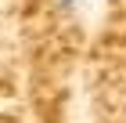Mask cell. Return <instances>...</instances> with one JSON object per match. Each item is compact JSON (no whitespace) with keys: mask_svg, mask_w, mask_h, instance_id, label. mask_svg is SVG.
I'll return each instance as SVG.
<instances>
[{"mask_svg":"<svg viewBox=\"0 0 126 123\" xmlns=\"http://www.w3.org/2000/svg\"><path fill=\"white\" fill-rule=\"evenodd\" d=\"M54 4H58L61 11H72V7H76V4H79V0H54Z\"/></svg>","mask_w":126,"mask_h":123,"instance_id":"1","label":"cell"}]
</instances>
